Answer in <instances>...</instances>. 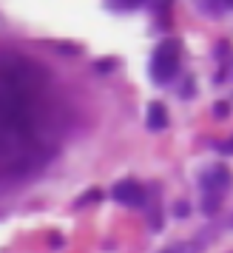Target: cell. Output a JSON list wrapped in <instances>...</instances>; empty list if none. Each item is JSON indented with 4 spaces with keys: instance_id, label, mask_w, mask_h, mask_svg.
Listing matches in <instances>:
<instances>
[{
    "instance_id": "7",
    "label": "cell",
    "mask_w": 233,
    "mask_h": 253,
    "mask_svg": "<svg viewBox=\"0 0 233 253\" xmlns=\"http://www.w3.org/2000/svg\"><path fill=\"white\" fill-rule=\"evenodd\" d=\"M228 114V103H216V117H225Z\"/></svg>"
},
{
    "instance_id": "3",
    "label": "cell",
    "mask_w": 233,
    "mask_h": 253,
    "mask_svg": "<svg viewBox=\"0 0 233 253\" xmlns=\"http://www.w3.org/2000/svg\"><path fill=\"white\" fill-rule=\"evenodd\" d=\"M231 182H233V176L225 165H213V168L202 176V188H205L208 194H225V191L231 188Z\"/></svg>"
},
{
    "instance_id": "9",
    "label": "cell",
    "mask_w": 233,
    "mask_h": 253,
    "mask_svg": "<svg viewBox=\"0 0 233 253\" xmlns=\"http://www.w3.org/2000/svg\"><path fill=\"white\" fill-rule=\"evenodd\" d=\"M222 3H225V6H231V9H233V0H222Z\"/></svg>"
},
{
    "instance_id": "6",
    "label": "cell",
    "mask_w": 233,
    "mask_h": 253,
    "mask_svg": "<svg viewBox=\"0 0 233 253\" xmlns=\"http://www.w3.org/2000/svg\"><path fill=\"white\" fill-rule=\"evenodd\" d=\"M219 205H222V194H208L205 196V205H202V211H205V213H216V211H219Z\"/></svg>"
},
{
    "instance_id": "5",
    "label": "cell",
    "mask_w": 233,
    "mask_h": 253,
    "mask_svg": "<svg viewBox=\"0 0 233 253\" xmlns=\"http://www.w3.org/2000/svg\"><path fill=\"white\" fill-rule=\"evenodd\" d=\"M108 3V9H114V12H131V9H140L145 0H105Z\"/></svg>"
},
{
    "instance_id": "4",
    "label": "cell",
    "mask_w": 233,
    "mask_h": 253,
    "mask_svg": "<svg viewBox=\"0 0 233 253\" xmlns=\"http://www.w3.org/2000/svg\"><path fill=\"white\" fill-rule=\"evenodd\" d=\"M148 128L151 131H162V128H168V111L162 108V103H151L148 105Z\"/></svg>"
},
{
    "instance_id": "2",
    "label": "cell",
    "mask_w": 233,
    "mask_h": 253,
    "mask_svg": "<svg viewBox=\"0 0 233 253\" xmlns=\"http://www.w3.org/2000/svg\"><path fill=\"white\" fill-rule=\"evenodd\" d=\"M111 194H114V199L119 202V205H128V208L145 205V191H142V185H140V182H134V179L116 182Z\"/></svg>"
},
{
    "instance_id": "8",
    "label": "cell",
    "mask_w": 233,
    "mask_h": 253,
    "mask_svg": "<svg viewBox=\"0 0 233 253\" xmlns=\"http://www.w3.org/2000/svg\"><path fill=\"white\" fill-rule=\"evenodd\" d=\"M222 148H225V154H233V139H231V142H225Z\"/></svg>"
},
{
    "instance_id": "10",
    "label": "cell",
    "mask_w": 233,
    "mask_h": 253,
    "mask_svg": "<svg viewBox=\"0 0 233 253\" xmlns=\"http://www.w3.org/2000/svg\"><path fill=\"white\" fill-rule=\"evenodd\" d=\"M165 253H174V251H165Z\"/></svg>"
},
{
    "instance_id": "1",
    "label": "cell",
    "mask_w": 233,
    "mask_h": 253,
    "mask_svg": "<svg viewBox=\"0 0 233 253\" xmlns=\"http://www.w3.org/2000/svg\"><path fill=\"white\" fill-rule=\"evenodd\" d=\"M179 71V46L176 43H162V46L154 51V60H151V77L159 85L171 83Z\"/></svg>"
}]
</instances>
